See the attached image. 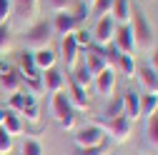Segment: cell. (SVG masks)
<instances>
[{"label": "cell", "instance_id": "35", "mask_svg": "<svg viewBox=\"0 0 158 155\" xmlns=\"http://www.w3.org/2000/svg\"><path fill=\"white\" fill-rule=\"evenodd\" d=\"M106 153H108V145L103 143V145H93V148H78L75 155H106Z\"/></svg>", "mask_w": 158, "mask_h": 155}, {"label": "cell", "instance_id": "10", "mask_svg": "<svg viewBox=\"0 0 158 155\" xmlns=\"http://www.w3.org/2000/svg\"><path fill=\"white\" fill-rule=\"evenodd\" d=\"M113 43L121 53H133L135 50V40H133V28L131 23H123L115 28V35H113Z\"/></svg>", "mask_w": 158, "mask_h": 155}, {"label": "cell", "instance_id": "32", "mask_svg": "<svg viewBox=\"0 0 158 155\" xmlns=\"http://www.w3.org/2000/svg\"><path fill=\"white\" fill-rule=\"evenodd\" d=\"M13 143H15V138H10V135L0 128V155H8L13 150Z\"/></svg>", "mask_w": 158, "mask_h": 155}, {"label": "cell", "instance_id": "15", "mask_svg": "<svg viewBox=\"0 0 158 155\" xmlns=\"http://www.w3.org/2000/svg\"><path fill=\"white\" fill-rule=\"evenodd\" d=\"M123 115L131 123H135L141 118V95L135 90H126L123 93Z\"/></svg>", "mask_w": 158, "mask_h": 155}, {"label": "cell", "instance_id": "37", "mask_svg": "<svg viewBox=\"0 0 158 155\" xmlns=\"http://www.w3.org/2000/svg\"><path fill=\"white\" fill-rule=\"evenodd\" d=\"M151 60H153V63H151V68H153V70L158 73V45L153 48V55H151Z\"/></svg>", "mask_w": 158, "mask_h": 155}, {"label": "cell", "instance_id": "28", "mask_svg": "<svg viewBox=\"0 0 158 155\" xmlns=\"http://www.w3.org/2000/svg\"><path fill=\"white\" fill-rule=\"evenodd\" d=\"M70 78H73V80H75L78 85H83V88H88V85H90V80H93L85 65H75V68H73V75H70Z\"/></svg>", "mask_w": 158, "mask_h": 155}, {"label": "cell", "instance_id": "2", "mask_svg": "<svg viewBox=\"0 0 158 155\" xmlns=\"http://www.w3.org/2000/svg\"><path fill=\"white\" fill-rule=\"evenodd\" d=\"M53 115H55V120L60 123L63 130H73V128H75V115H78V110L73 108V103H70V98H68L65 90H60V93L53 95Z\"/></svg>", "mask_w": 158, "mask_h": 155}, {"label": "cell", "instance_id": "3", "mask_svg": "<svg viewBox=\"0 0 158 155\" xmlns=\"http://www.w3.org/2000/svg\"><path fill=\"white\" fill-rule=\"evenodd\" d=\"M95 125L101 128L106 135H110L113 143H126L131 138V133H133V123L126 118V115H118V118H110V120H103L101 118Z\"/></svg>", "mask_w": 158, "mask_h": 155}, {"label": "cell", "instance_id": "19", "mask_svg": "<svg viewBox=\"0 0 158 155\" xmlns=\"http://www.w3.org/2000/svg\"><path fill=\"white\" fill-rule=\"evenodd\" d=\"M35 103H38V100H35V95H33V93H23V90H20V93L10 95L8 108H10V110H15L18 115H20L23 110H28V108H30V105H35Z\"/></svg>", "mask_w": 158, "mask_h": 155}, {"label": "cell", "instance_id": "7", "mask_svg": "<svg viewBox=\"0 0 158 155\" xmlns=\"http://www.w3.org/2000/svg\"><path fill=\"white\" fill-rule=\"evenodd\" d=\"M93 85H95V93L101 98H113V93H115V70L108 65L103 73H98L93 78Z\"/></svg>", "mask_w": 158, "mask_h": 155}, {"label": "cell", "instance_id": "12", "mask_svg": "<svg viewBox=\"0 0 158 155\" xmlns=\"http://www.w3.org/2000/svg\"><path fill=\"white\" fill-rule=\"evenodd\" d=\"M20 90H23L20 73H15L13 68L5 70V73H0V93H3V95H15V93H20Z\"/></svg>", "mask_w": 158, "mask_h": 155}, {"label": "cell", "instance_id": "30", "mask_svg": "<svg viewBox=\"0 0 158 155\" xmlns=\"http://www.w3.org/2000/svg\"><path fill=\"white\" fill-rule=\"evenodd\" d=\"M15 5H18V13H20V15L33 18L35 10H38V0H15Z\"/></svg>", "mask_w": 158, "mask_h": 155}, {"label": "cell", "instance_id": "17", "mask_svg": "<svg viewBox=\"0 0 158 155\" xmlns=\"http://www.w3.org/2000/svg\"><path fill=\"white\" fill-rule=\"evenodd\" d=\"M135 78L141 80V85L148 90V93H158V73L151 68V65H141L135 70Z\"/></svg>", "mask_w": 158, "mask_h": 155}, {"label": "cell", "instance_id": "25", "mask_svg": "<svg viewBox=\"0 0 158 155\" xmlns=\"http://www.w3.org/2000/svg\"><path fill=\"white\" fill-rule=\"evenodd\" d=\"M146 143L158 150V113H153L151 118H146Z\"/></svg>", "mask_w": 158, "mask_h": 155}, {"label": "cell", "instance_id": "21", "mask_svg": "<svg viewBox=\"0 0 158 155\" xmlns=\"http://www.w3.org/2000/svg\"><path fill=\"white\" fill-rule=\"evenodd\" d=\"M33 60H35V65H38V70H48V68H55V63H58V55L50 50V48H40V50H35L33 53Z\"/></svg>", "mask_w": 158, "mask_h": 155}, {"label": "cell", "instance_id": "11", "mask_svg": "<svg viewBox=\"0 0 158 155\" xmlns=\"http://www.w3.org/2000/svg\"><path fill=\"white\" fill-rule=\"evenodd\" d=\"M83 65L88 68L90 78H95L98 73H103V70L108 68V63L103 60V55H101V45H90V48L85 50V63H83Z\"/></svg>", "mask_w": 158, "mask_h": 155}, {"label": "cell", "instance_id": "36", "mask_svg": "<svg viewBox=\"0 0 158 155\" xmlns=\"http://www.w3.org/2000/svg\"><path fill=\"white\" fill-rule=\"evenodd\" d=\"M20 115H25L30 123H40V108H38V103H35V105H30L28 110H23Z\"/></svg>", "mask_w": 158, "mask_h": 155}, {"label": "cell", "instance_id": "9", "mask_svg": "<svg viewBox=\"0 0 158 155\" xmlns=\"http://www.w3.org/2000/svg\"><path fill=\"white\" fill-rule=\"evenodd\" d=\"M78 50H81V48L75 45V38H73V33L60 38V58H63V65H65V70H73V68L78 65Z\"/></svg>", "mask_w": 158, "mask_h": 155}, {"label": "cell", "instance_id": "33", "mask_svg": "<svg viewBox=\"0 0 158 155\" xmlns=\"http://www.w3.org/2000/svg\"><path fill=\"white\" fill-rule=\"evenodd\" d=\"M13 45V35H10V28L8 25H0V53L8 50Z\"/></svg>", "mask_w": 158, "mask_h": 155}, {"label": "cell", "instance_id": "1", "mask_svg": "<svg viewBox=\"0 0 158 155\" xmlns=\"http://www.w3.org/2000/svg\"><path fill=\"white\" fill-rule=\"evenodd\" d=\"M133 15V23H131V28H133V40H135V48H141V50H148L153 43H156V33H153V25L148 23V18L143 15V10L141 8H133L131 10Z\"/></svg>", "mask_w": 158, "mask_h": 155}, {"label": "cell", "instance_id": "24", "mask_svg": "<svg viewBox=\"0 0 158 155\" xmlns=\"http://www.w3.org/2000/svg\"><path fill=\"white\" fill-rule=\"evenodd\" d=\"M118 115H123V95H113V98H108V105L103 110V120L118 118Z\"/></svg>", "mask_w": 158, "mask_h": 155}, {"label": "cell", "instance_id": "4", "mask_svg": "<svg viewBox=\"0 0 158 155\" xmlns=\"http://www.w3.org/2000/svg\"><path fill=\"white\" fill-rule=\"evenodd\" d=\"M25 45L33 50H40V48H50V38H53V23L50 20H38L25 35Z\"/></svg>", "mask_w": 158, "mask_h": 155}, {"label": "cell", "instance_id": "38", "mask_svg": "<svg viewBox=\"0 0 158 155\" xmlns=\"http://www.w3.org/2000/svg\"><path fill=\"white\" fill-rule=\"evenodd\" d=\"M3 118H5V108H0V125H3Z\"/></svg>", "mask_w": 158, "mask_h": 155}, {"label": "cell", "instance_id": "5", "mask_svg": "<svg viewBox=\"0 0 158 155\" xmlns=\"http://www.w3.org/2000/svg\"><path fill=\"white\" fill-rule=\"evenodd\" d=\"M115 28H118V23L113 20V15L108 13V15H101L98 18V23H95V28H93V33H90V38H93V45H108V43H113V35H115Z\"/></svg>", "mask_w": 158, "mask_h": 155}, {"label": "cell", "instance_id": "31", "mask_svg": "<svg viewBox=\"0 0 158 155\" xmlns=\"http://www.w3.org/2000/svg\"><path fill=\"white\" fill-rule=\"evenodd\" d=\"M73 38H75V45H78V48H83V50H88V48L93 45V38H90L88 30H75Z\"/></svg>", "mask_w": 158, "mask_h": 155}, {"label": "cell", "instance_id": "20", "mask_svg": "<svg viewBox=\"0 0 158 155\" xmlns=\"http://www.w3.org/2000/svg\"><path fill=\"white\" fill-rule=\"evenodd\" d=\"M0 128H3L10 138H18V135L23 133V120H20V115H18L15 110L8 108V110H5V118H3V125H0Z\"/></svg>", "mask_w": 158, "mask_h": 155}, {"label": "cell", "instance_id": "34", "mask_svg": "<svg viewBox=\"0 0 158 155\" xmlns=\"http://www.w3.org/2000/svg\"><path fill=\"white\" fill-rule=\"evenodd\" d=\"M13 15V3L10 0H0V25H5Z\"/></svg>", "mask_w": 158, "mask_h": 155}, {"label": "cell", "instance_id": "16", "mask_svg": "<svg viewBox=\"0 0 158 155\" xmlns=\"http://www.w3.org/2000/svg\"><path fill=\"white\" fill-rule=\"evenodd\" d=\"M18 65H20V78H25V80H38L40 78V70H38L30 50H23L18 55Z\"/></svg>", "mask_w": 158, "mask_h": 155}, {"label": "cell", "instance_id": "26", "mask_svg": "<svg viewBox=\"0 0 158 155\" xmlns=\"http://www.w3.org/2000/svg\"><path fill=\"white\" fill-rule=\"evenodd\" d=\"M78 3H81V0H45L50 13H73L78 8Z\"/></svg>", "mask_w": 158, "mask_h": 155}, {"label": "cell", "instance_id": "6", "mask_svg": "<svg viewBox=\"0 0 158 155\" xmlns=\"http://www.w3.org/2000/svg\"><path fill=\"white\" fill-rule=\"evenodd\" d=\"M75 145L78 148H93V145H103L106 143V133L98 128V125H85V128H81L75 135Z\"/></svg>", "mask_w": 158, "mask_h": 155}, {"label": "cell", "instance_id": "29", "mask_svg": "<svg viewBox=\"0 0 158 155\" xmlns=\"http://www.w3.org/2000/svg\"><path fill=\"white\" fill-rule=\"evenodd\" d=\"M110 8H113V0H93V3H90V13H93L95 18L108 15Z\"/></svg>", "mask_w": 158, "mask_h": 155}, {"label": "cell", "instance_id": "39", "mask_svg": "<svg viewBox=\"0 0 158 155\" xmlns=\"http://www.w3.org/2000/svg\"><path fill=\"white\" fill-rule=\"evenodd\" d=\"M83 3H85V5H90V3H93V0H83Z\"/></svg>", "mask_w": 158, "mask_h": 155}, {"label": "cell", "instance_id": "27", "mask_svg": "<svg viewBox=\"0 0 158 155\" xmlns=\"http://www.w3.org/2000/svg\"><path fill=\"white\" fill-rule=\"evenodd\" d=\"M20 155H45L40 140H35V138H23L20 143Z\"/></svg>", "mask_w": 158, "mask_h": 155}, {"label": "cell", "instance_id": "23", "mask_svg": "<svg viewBox=\"0 0 158 155\" xmlns=\"http://www.w3.org/2000/svg\"><path fill=\"white\" fill-rule=\"evenodd\" d=\"M153 113H158V93L141 95V118H151Z\"/></svg>", "mask_w": 158, "mask_h": 155}, {"label": "cell", "instance_id": "18", "mask_svg": "<svg viewBox=\"0 0 158 155\" xmlns=\"http://www.w3.org/2000/svg\"><path fill=\"white\" fill-rule=\"evenodd\" d=\"M115 70L121 73V75H126L128 80L131 78H135V70H138V65H135V58H133V53H121L115 58Z\"/></svg>", "mask_w": 158, "mask_h": 155}, {"label": "cell", "instance_id": "14", "mask_svg": "<svg viewBox=\"0 0 158 155\" xmlns=\"http://www.w3.org/2000/svg\"><path fill=\"white\" fill-rule=\"evenodd\" d=\"M53 33L55 35H70V33H75V28H78V20L73 18V13H55V18H53Z\"/></svg>", "mask_w": 158, "mask_h": 155}, {"label": "cell", "instance_id": "13", "mask_svg": "<svg viewBox=\"0 0 158 155\" xmlns=\"http://www.w3.org/2000/svg\"><path fill=\"white\" fill-rule=\"evenodd\" d=\"M65 85H68V98H70V103H73V108L75 110H88V90L83 88V85H78L75 80H73V78H68V80H65Z\"/></svg>", "mask_w": 158, "mask_h": 155}, {"label": "cell", "instance_id": "22", "mask_svg": "<svg viewBox=\"0 0 158 155\" xmlns=\"http://www.w3.org/2000/svg\"><path fill=\"white\" fill-rule=\"evenodd\" d=\"M110 15H113V20H115L118 25L131 23V3H128V0H113Z\"/></svg>", "mask_w": 158, "mask_h": 155}, {"label": "cell", "instance_id": "8", "mask_svg": "<svg viewBox=\"0 0 158 155\" xmlns=\"http://www.w3.org/2000/svg\"><path fill=\"white\" fill-rule=\"evenodd\" d=\"M40 88L45 90V93H60V90H65V75L58 70V68H48V70H43L40 73Z\"/></svg>", "mask_w": 158, "mask_h": 155}]
</instances>
